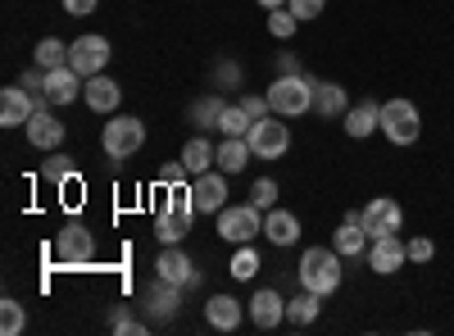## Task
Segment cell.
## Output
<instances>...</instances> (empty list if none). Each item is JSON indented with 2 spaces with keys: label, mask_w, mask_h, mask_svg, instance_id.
Masks as SVG:
<instances>
[{
  "label": "cell",
  "mask_w": 454,
  "mask_h": 336,
  "mask_svg": "<svg viewBox=\"0 0 454 336\" xmlns=\"http://www.w3.org/2000/svg\"><path fill=\"white\" fill-rule=\"evenodd\" d=\"M109 42L105 36H96V32H87V36H78V42L68 46V68H78L82 78H96V73H105V64H109Z\"/></svg>",
  "instance_id": "10"
},
{
  "label": "cell",
  "mask_w": 454,
  "mask_h": 336,
  "mask_svg": "<svg viewBox=\"0 0 454 336\" xmlns=\"http://www.w3.org/2000/svg\"><path fill=\"white\" fill-rule=\"evenodd\" d=\"M382 137L391 145H413L423 137V119H419V105L413 100H387L382 105Z\"/></svg>",
  "instance_id": "6"
},
{
  "label": "cell",
  "mask_w": 454,
  "mask_h": 336,
  "mask_svg": "<svg viewBox=\"0 0 454 336\" xmlns=\"http://www.w3.org/2000/svg\"><path fill=\"white\" fill-rule=\"evenodd\" d=\"M160 182H164V186H182V182H186V164H182V160H177V164H164V168H160Z\"/></svg>",
  "instance_id": "39"
},
{
  "label": "cell",
  "mask_w": 454,
  "mask_h": 336,
  "mask_svg": "<svg viewBox=\"0 0 454 336\" xmlns=\"http://www.w3.org/2000/svg\"><path fill=\"white\" fill-rule=\"evenodd\" d=\"M295 27H300V19H295V14H291L286 5L269 14V32L278 36V42H291V36H295Z\"/></svg>",
  "instance_id": "33"
},
{
  "label": "cell",
  "mask_w": 454,
  "mask_h": 336,
  "mask_svg": "<svg viewBox=\"0 0 454 336\" xmlns=\"http://www.w3.org/2000/svg\"><path fill=\"white\" fill-rule=\"evenodd\" d=\"M295 277H300V286H305V291L323 295V301H327L332 291H340V277H346V269H340L336 246H309L305 254H300Z\"/></svg>",
  "instance_id": "1"
},
{
  "label": "cell",
  "mask_w": 454,
  "mask_h": 336,
  "mask_svg": "<svg viewBox=\"0 0 454 336\" xmlns=\"http://www.w3.org/2000/svg\"><path fill=\"white\" fill-rule=\"evenodd\" d=\"M192 214H196V205H192V186H173L168 191V200L160 205V214H155V237L164 241V246H182V237L192 232Z\"/></svg>",
  "instance_id": "3"
},
{
  "label": "cell",
  "mask_w": 454,
  "mask_h": 336,
  "mask_svg": "<svg viewBox=\"0 0 454 336\" xmlns=\"http://www.w3.org/2000/svg\"><path fill=\"white\" fill-rule=\"evenodd\" d=\"M214 78H218L223 87H232V82H237V68H232V64H218V68H214Z\"/></svg>",
  "instance_id": "41"
},
{
  "label": "cell",
  "mask_w": 454,
  "mask_h": 336,
  "mask_svg": "<svg viewBox=\"0 0 454 336\" xmlns=\"http://www.w3.org/2000/svg\"><path fill=\"white\" fill-rule=\"evenodd\" d=\"M27 141L36 145V151H55V145H64V123L51 114L46 105L27 119Z\"/></svg>",
  "instance_id": "20"
},
{
  "label": "cell",
  "mask_w": 454,
  "mask_h": 336,
  "mask_svg": "<svg viewBox=\"0 0 454 336\" xmlns=\"http://www.w3.org/2000/svg\"><path fill=\"white\" fill-rule=\"evenodd\" d=\"M192 205H196V214H223V205H227V173L223 168L192 177Z\"/></svg>",
  "instance_id": "12"
},
{
  "label": "cell",
  "mask_w": 454,
  "mask_h": 336,
  "mask_svg": "<svg viewBox=\"0 0 454 336\" xmlns=\"http://www.w3.org/2000/svg\"><path fill=\"white\" fill-rule=\"evenodd\" d=\"M250 205H259L263 214H269V209L278 205V182H273V177H259V182L250 186Z\"/></svg>",
  "instance_id": "34"
},
{
  "label": "cell",
  "mask_w": 454,
  "mask_h": 336,
  "mask_svg": "<svg viewBox=\"0 0 454 336\" xmlns=\"http://www.w3.org/2000/svg\"><path fill=\"white\" fill-rule=\"evenodd\" d=\"M286 10L305 23V19H318V14L327 10V0H286Z\"/></svg>",
  "instance_id": "36"
},
{
  "label": "cell",
  "mask_w": 454,
  "mask_h": 336,
  "mask_svg": "<svg viewBox=\"0 0 454 336\" xmlns=\"http://www.w3.org/2000/svg\"><path fill=\"white\" fill-rule=\"evenodd\" d=\"M259 254H254V246H237V254H232V269H227V273H232L237 282H250V277H259Z\"/></svg>",
  "instance_id": "31"
},
{
  "label": "cell",
  "mask_w": 454,
  "mask_h": 336,
  "mask_svg": "<svg viewBox=\"0 0 454 336\" xmlns=\"http://www.w3.org/2000/svg\"><path fill=\"white\" fill-rule=\"evenodd\" d=\"M114 332H141V323L132 314H119V318H114Z\"/></svg>",
  "instance_id": "42"
},
{
  "label": "cell",
  "mask_w": 454,
  "mask_h": 336,
  "mask_svg": "<svg viewBox=\"0 0 454 336\" xmlns=\"http://www.w3.org/2000/svg\"><path fill=\"white\" fill-rule=\"evenodd\" d=\"M318 314H323V295H314V291H305V295H295V301H286V318L300 323V327H309Z\"/></svg>",
  "instance_id": "27"
},
{
  "label": "cell",
  "mask_w": 454,
  "mask_h": 336,
  "mask_svg": "<svg viewBox=\"0 0 454 336\" xmlns=\"http://www.w3.org/2000/svg\"><path fill=\"white\" fill-rule=\"evenodd\" d=\"M269 96V109L282 119H300L314 109V78H305V73H278V82L263 91Z\"/></svg>",
  "instance_id": "2"
},
{
  "label": "cell",
  "mask_w": 454,
  "mask_h": 336,
  "mask_svg": "<svg viewBox=\"0 0 454 336\" xmlns=\"http://www.w3.org/2000/svg\"><path fill=\"white\" fill-rule=\"evenodd\" d=\"M96 5L100 0H64V14L68 19H87V14H96Z\"/></svg>",
  "instance_id": "38"
},
{
  "label": "cell",
  "mask_w": 454,
  "mask_h": 336,
  "mask_svg": "<svg viewBox=\"0 0 454 336\" xmlns=\"http://www.w3.org/2000/svg\"><path fill=\"white\" fill-rule=\"evenodd\" d=\"M155 277H164V282H173V286H192V282H196L192 254H186L182 246H164L160 259H155Z\"/></svg>",
  "instance_id": "16"
},
{
  "label": "cell",
  "mask_w": 454,
  "mask_h": 336,
  "mask_svg": "<svg viewBox=\"0 0 454 336\" xmlns=\"http://www.w3.org/2000/svg\"><path fill=\"white\" fill-rule=\"evenodd\" d=\"M82 100H87L91 114H114L119 100H123V87L114 82V78H105V73H96V78L82 82Z\"/></svg>",
  "instance_id": "18"
},
{
  "label": "cell",
  "mask_w": 454,
  "mask_h": 336,
  "mask_svg": "<svg viewBox=\"0 0 454 336\" xmlns=\"http://www.w3.org/2000/svg\"><path fill=\"white\" fill-rule=\"evenodd\" d=\"M223 109H227V100L209 91V96H200V100L192 105V123H196V128H218V114H223Z\"/></svg>",
  "instance_id": "29"
},
{
  "label": "cell",
  "mask_w": 454,
  "mask_h": 336,
  "mask_svg": "<svg viewBox=\"0 0 454 336\" xmlns=\"http://www.w3.org/2000/svg\"><path fill=\"white\" fill-rule=\"evenodd\" d=\"M314 109H318V119H346V109H350V96L340 82H314Z\"/></svg>",
  "instance_id": "24"
},
{
  "label": "cell",
  "mask_w": 454,
  "mask_h": 336,
  "mask_svg": "<svg viewBox=\"0 0 454 336\" xmlns=\"http://www.w3.org/2000/svg\"><path fill=\"white\" fill-rule=\"evenodd\" d=\"M241 318H246V309H241V301H232V295H209L205 301V323L214 332H237Z\"/></svg>",
  "instance_id": "22"
},
{
  "label": "cell",
  "mask_w": 454,
  "mask_h": 336,
  "mask_svg": "<svg viewBox=\"0 0 454 336\" xmlns=\"http://www.w3.org/2000/svg\"><path fill=\"white\" fill-rule=\"evenodd\" d=\"M241 109L250 114V123H259L263 114H273V109H269V96H241Z\"/></svg>",
  "instance_id": "37"
},
{
  "label": "cell",
  "mask_w": 454,
  "mask_h": 336,
  "mask_svg": "<svg viewBox=\"0 0 454 336\" xmlns=\"http://www.w3.org/2000/svg\"><path fill=\"white\" fill-rule=\"evenodd\" d=\"M340 128H346L350 141H364V137H372V132H382V105H377V100L350 105L346 119H340Z\"/></svg>",
  "instance_id": "17"
},
{
  "label": "cell",
  "mask_w": 454,
  "mask_h": 336,
  "mask_svg": "<svg viewBox=\"0 0 454 336\" xmlns=\"http://www.w3.org/2000/svg\"><path fill=\"white\" fill-rule=\"evenodd\" d=\"M246 309H250V323H254L259 332H273V327L286 318V301H282V291H273V286L254 291Z\"/></svg>",
  "instance_id": "14"
},
{
  "label": "cell",
  "mask_w": 454,
  "mask_h": 336,
  "mask_svg": "<svg viewBox=\"0 0 454 336\" xmlns=\"http://www.w3.org/2000/svg\"><path fill=\"white\" fill-rule=\"evenodd\" d=\"M27 327V309L19 301H0V336H19Z\"/></svg>",
  "instance_id": "32"
},
{
  "label": "cell",
  "mask_w": 454,
  "mask_h": 336,
  "mask_svg": "<svg viewBox=\"0 0 454 336\" xmlns=\"http://www.w3.org/2000/svg\"><path fill=\"white\" fill-rule=\"evenodd\" d=\"M32 59H36V68H59V64H68V46L59 42V36H42Z\"/></svg>",
  "instance_id": "28"
},
{
  "label": "cell",
  "mask_w": 454,
  "mask_h": 336,
  "mask_svg": "<svg viewBox=\"0 0 454 336\" xmlns=\"http://www.w3.org/2000/svg\"><path fill=\"white\" fill-rule=\"evenodd\" d=\"M250 151L254 160H282L291 151V128L282 123V114H263L259 123H250Z\"/></svg>",
  "instance_id": "7"
},
{
  "label": "cell",
  "mask_w": 454,
  "mask_h": 336,
  "mask_svg": "<svg viewBox=\"0 0 454 336\" xmlns=\"http://www.w3.org/2000/svg\"><path fill=\"white\" fill-rule=\"evenodd\" d=\"M177 301H182V286H173L164 277H155V282L141 291V305H145L150 318H173L177 314Z\"/></svg>",
  "instance_id": "19"
},
{
  "label": "cell",
  "mask_w": 454,
  "mask_h": 336,
  "mask_svg": "<svg viewBox=\"0 0 454 336\" xmlns=\"http://www.w3.org/2000/svg\"><path fill=\"white\" fill-rule=\"evenodd\" d=\"M250 160H254L250 137H223V145H218V168L223 173H241Z\"/></svg>",
  "instance_id": "26"
},
{
  "label": "cell",
  "mask_w": 454,
  "mask_h": 336,
  "mask_svg": "<svg viewBox=\"0 0 454 336\" xmlns=\"http://www.w3.org/2000/svg\"><path fill=\"white\" fill-rule=\"evenodd\" d=\"M332 246H336L340 259H359V254H368L372 237L364 232V223H346V218H340V228L332 232Z\"/></svg>",
  "instance_id": "23"
},
{
  "label": "cell",
  "mask_w": 454,
  "mask_h": 336,
  "mask_svg": "<svg viewBox=\"0 0 454 336\" xmlns=\"http://www.w3.org/2000/svg\"><path fill=\"white\" fill-rule=\"evenodd\" d=\"M404 264H409V246L400 241V232L372 237V246H368V269H372L377 277H391V273H400Z\"/></svg>",
  "instance_id": "11"
},
{
  "label": "cell",
  "mask_w": 454,
  "mask_h": 336,
  "mask_svg": "<svg viewBox=\"0 0 454 336\" xmlns=\"http://www.w3.org/2000/svg\"><path fill=\"white\" fill-rule=\"evenodd\" d=\"M182 164H186V173H209L214 164H218V145H209V137H192L182 145Z\"/></svg>",
  "instance_id": "25"
},
{
  "label": "cell",
  "mask_w": 454,
  "mask_h": 336,
  "mask_svg": "<svg viewBox=\"0 0 454 336\" xmlns=\"http://www.w3.org/2000/svg\"><path fill=\"white\" fill-rule=\"evenodd\" d=\"M409 246V264H432V259H436V241L432 237H413V241H404Z\"/></svg>",
  "instance_id": "35"
},
{
  "label": "cell",
  "mask_w": 454,
  "mask_h": 336,
  "mask_svg": "<svg viewBox=\"0 0 454 336\" xmlns=\"http://www.w3.org/2000/svg\"><path fill=\"white\" fill-rule=\"evenodd\" d=\"M55 259H59L64 269L91 264V259H96V237H91V228H82V223H68V228L55 237Z\"/></svg>",
  "instance_id": "8"
},
{
  "label": "cell",
  "mask_w": 454,
  "mask_h": 336,
  "mask_svg": "<svg viewBox=\"0 0 454 336\" xmlns=\"http://www.w3.org/2000/svg\"><path fill=\"white\" fill-rule=\"evenodd\" d=\"M145 145V123L137 114H119V119H109L105 132H100V151L109 160H132L137 151Z\"/></svg>",
  "instance_id": "4"
},
{
  "label": "cell",
  "mask_w": 454,
  "mask_h": 336,
  "mask_svg": "<svg viewBox=\"0 0 454 336\" xmlns=\"http://www.w3.org/2000/svg\"><path fill=\"white\" fill-rule=\"evenodd\" d=\"M218 237L232 246H254V237H263V209L259 205H223L218 214Z\"/></svg>",
  "instance_id": "5"
},
{
  "label": "cell",
  "mask_w": 454,
  "mask_h": 336,
  "mask_svg": "<svg viewBox=\"0 0 454 336\" xmlns=\"http://www.w3.org/2000/svg\"><path fill=\"white\" fill-rule=\"evenodd\" d=\"M218 132L223 137H250V114L241 105H227L223 114H218Z\"/></svg>",
  "instance_id": "30"
},
{
  "label": "cell",
  "mask_w": 454,
  "mask_h": 336,
  "mask_svg": "<svg viewBox=\"0 0 454 336\" xmlns=\"http://www.w3.org/2000/svg\"><path fill=\"white\" fill-rule=\"evenodd\" d=\"M278 73H300V64H295L291 55H282V59H278Z\"/></svg>",
  "instance_id": "43"
},
{
  "label": "cell",
  "mask_w": 454,
  "mask_h": 336,
  "mask_svg": "<svg viewBox=\"0 0 454 336\" xmlns=\"http://www.w3.org/2000/svg\"><path fill=\"white\" fill-rule=\"evenodd\" d=\"M46 100H36L23 82L19 87H5L0 91V128H27V119L42 109Z\"/></svg>",
  "instance_id": "13"
},
{
  "label": "cell",
  "mask_w": 454,
  "mask_h": 336,
  "mask_svg": "<svg viewBox=\"0 0 454 336\" xmlns=\"http://www.w3.org/2000/svg\"><path fill=\"white\" fill-rule=\"evenodd\" d=\"M359 223H364L368 237H391V232L404 228V209H400V200H391V196H377V200H368V205L359 209Z\"/></svg>",
  "instance_id": "9"
},
{
  "label": "cell",
  "mask_w": 454,
  "mask_h": 336,
  "mask_svg": "<svg viewBox=\"0 0 454 336\" xmlns=\"http://www.w3.org/2000/svg\"><path fill=\"white\" fill-rule=\"evenodd\" d=\"M259 5H263V10H282V5H286V0H259Z\"/></svg>",
  "instance_id": "44"
},
{
  "label": "cell",
  "mask_w": 454,
  "mask_h": 336,
  "mask_svg": "<svg viewBox=\"0 0 454 336\" xmlns=\"http://www.w3.org/2000/svg\"><path fill=\"white\" fill-rule=\"evenodd\" d=\"M263 237H269L278 250H286V246H295L300 241V218L291 214V209H269V214H263Z\"/></svg>",
  "instance_id": "21"
},
{
  "label": "cell",
  "mask_w": 454,
  "mask_h": 336,
  "mask_svg": "<svg viewBox=\"0 0 454 336\" xmlns=\"http://www.w3.org/2000/svg\"><path fill=\"white\" fill-rule=\"evenodd\" d=\"M68 173H73V164H68V160H51V164H46V177H55V182H59V177H68Z\"/></svg>",
  "instance_id": "40"
},
{
  "label": "cell",
  "mask_w": 454,
  "mask_h": 336,
  "mask_svg": "<svg viewBox=\"0 0 454 336\" xmlns=\"http://www.w3.org/2000/svg\"><path fill=\"white\" fill-rule=\"evenodd\" d=\"M82 73L78 68H68V64H59V68H46V105H73L82 96Z\"/></svg>",
  "instance_id": "15"
}]
</instances>
